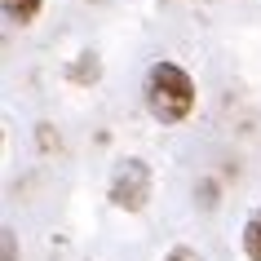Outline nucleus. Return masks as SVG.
Listing matches in <instances>:
<instances>
[{"instance_id": "f257e3e1", "label": "nucleus", "mask_w": 261, "mask_h": 261, "mask_svg": "<svg viewBox=\"0 0 261 261\" xmlns=\"http://www.w3.org/2000/svg\"><path fill=\"white\" fill-rule=\"evenodd\" d=\"M146 111L160 124H181L195 111V80L177 62H155L146 71Z\"/></svg>"}, {"instance_id": "f03ea898", "label": "nucleus", "mask_w": 261, "mask_h": 261, "mask_svg": "<svg viewBox=\"0 0 261 261\" xmlns=\"http://www.w3.org/2000/svg\"><path fill=\"white\" fill-rule=\"evenodd\" d=\"M111 199L128 213H138L146 199H151V168L142 160H124V168L115 173V186H111Z\"/></svg>"}, {"instance_id": "7ed1b4c3", "label": "nucleus", "mask_w": 261, "mask_h": 261, "mask_svg": "<svg viewBox=\"0 0 261 261\" xmlns=\"http://www.w3.org/2000/svg\"><path fill=\"white\" fill-rule=\"evenodd\" d=\"M0 9H5V22H14V27H27L31 18L40 14V0H0Z\"/></svg>"}, {"instance_id": "20e7f679", "label": "nucleus", "mask_w": 261, "mask_h": 261, "mask_svg": "<svg viewBox=\"0 0 261 261\" xmlns=\"http://www.w3.org/2000/svg\"><path fill=\"white\" fill-rule=\"evenodd\" d=\"M244 257L248 261H261V208L244 221Z\"/></svg>"}, {"instance_id": "39448f33", "label": "nucleus", "mask_w": 261, "mask_h": 261, "mask_svg": "<svg viewBox=\"0 0 261 261\" xmlns=\"http://www.w3.org/2000/svg\"><path fill=\"white\" fill-rule=\"evenodd\" d=\"M168 261H204V257H199L195 248H173V252H168Z\"/></svg>"}]
</instances>
